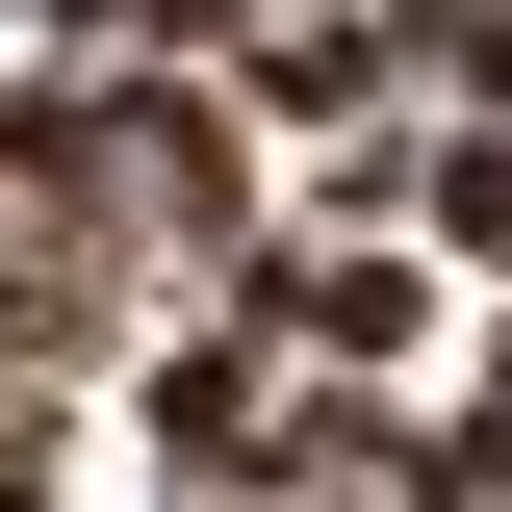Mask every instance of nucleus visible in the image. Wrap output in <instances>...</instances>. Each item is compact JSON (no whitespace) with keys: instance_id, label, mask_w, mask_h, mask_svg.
I'll list each match as a JSON object with an SVG mask.
<instances>
[{"instance_id":"f257e3e1","label":"nucleus","mask_w":512,"mask_h":512,"mask_svg":"<svg viewBox=\"0 0 512 512\" xmlns=\"http://www.w3.org/2000/svg\"><path fill=\"white\" fill-rule=\"evenodd\" d=\"M282 333H333V359H384V333H410V282H384V256H308V282H282Z\"/></svg>"}]
</instances>
